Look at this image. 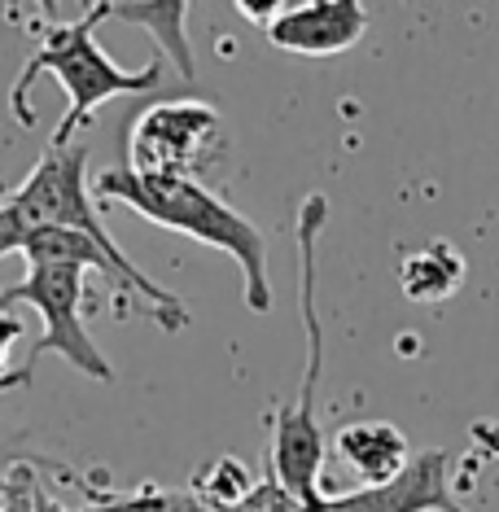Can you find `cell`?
I'll return each instance as SVG.
<instances>
[{
    "instance_id": "obj_1",
    "label": "cell",
    "mask_w": 499,
    "mask_h": 512,
    "mask_svg": "<svg viewBox=\"0 0 499 512\" xmlns=\"http://www.w3.org/2000/svg\"><path fill=\"white\" fill-rule=\"evenodd\" d=\"M36 14H18L9 9L14 22H27L36 31V53L27 57L22 75L9 88V114L18 119V127H36V110H31V88L40 79H53L66 92V114L57 123V132L49 136V149H71L75 132L92 127L101 101L114 97H141L162 84V57H149L141 71H123L114 57L97 44L101 27V9L84 5V14H62V5H31Z\"/></svg>"
},
{
    "instance_id": "obj_2",
    "label": "cell",
    "mask_w": 499,
    "mask_h": 512,
    "mask_svg": "<svg viewBox=\"0 0 499 512\" xmlns=\"http://www.w3.org/2000/svg\"><path fill=\"white\" fill-rule=\"evenodd\" d=\"M92 197L101 206L119 202L132 206L136 215H145L149 224L171 228L180 237H193L197 246H215L219 254H228L241 267V302L254 316L272 311V276H268V241L263 232L250 224L241 211L219 197L215 189H206L202 180H141L127 167L101 171L92 184Z\"/></svg>"
},
{
    "instance_id": "obj_3",
    "label": "cell",
    "mask_w": 499,
    "mask_h": 512,
    "mask_svg": "<svg viewBox=\"0 0 499 512\" xmlns=\"http://www.w3.org/2000/svg\"><path fill=\"white\" fill-rule=\"evenodd\" d=\"M329 224V197L307 193L298 206V307H303L307 329V359H303V386L272 416V482L285 495L320 504V477H324V434H320V377H324V324L316 311V259H320V232Z\"/></svg>"
},
{
    "instance_id": "obj_4",
    "label": "cell",
    "mask_w": 499,
    "mask_h": 512,
    "mask_svg": "<svg viewBox=\"0 0 499 512\" xmlns=\"http://www.w3.org/2000/svg\"><path fill=\"white\" fill-rule=\"evenodd\" d=\"M84 276H88V267H79V263H27V276L18 285L0 289V307L40 311L44 333L31 346L27 364H36L40 355H62L75 372L110 386L114 364L101 355V346L84 329V307H88Z\"/></svg>"
},
{
    "instance_id": "obj_5",
    "label": "cell",
    "mask_w": 499,
    "mask_h": 512,
    "mask_svg": "<svg viewBox=\"0 0 499 512\" xmlns=\"http://www.w3.org/2000/svg\"><path fill=\"white\" fill-rule=\"evenodd\" d=\"M215 132L219 110L206 101H158L127 132V171L141 180H197Z\"/></svg>"
},
{
    "instance_id": "obj_6",
    "label": "cell",
    "mask_w": 499,
    "mask_h": 512,
    "mask_svg": "<svg viewBox=\"0 0 499 512\" xmlns=\"http://www.w3.org/2000/svg\"><path fill=\"white\" fill-rule=\"evenodd\" d=\"M9 197H14L18 206H27L40 228H75L97 241L110 259H127L97 211V197H92L88 149H79V145L75 149H44V158L27 171V180Z\"/></svg>"
},
{
    "instance_id": "obj_7",
    "label": "cell",
    "mask_w": 499,
    "mask_h": 512,
    "mask_svg": "<svg viewBox=\"0 0 499 512\" xmlns=\"http://www.w3.org/2000/svg\"><path fill=\"white\" fill-rule=\"evenodd\" d=\"M268 40L281 53L294 57H338L355 49L368 31V5L359 0H307V5H285L268 27Z\"/></svg>"
},
{
    "instance_id": "obj_8",
    "label": "cell",
    "mask_w": 499,
    "mask_h": 512,
    "mask_svg": "<svg viewBox=\"0 0 499 512\" xmlns=\"http://www.w3.org/2000/svg\"><path fill=\"white\" fill-rule=\"evenodd\" d=\"M307 512H464L447 486V456L425 451L390 486H359L355 495H329Z\"/></svg>"
},
{
    "instance_id": "obj_9",
    "label": "cell",
    "mask_w": 499,
    "mask_h": 512,
    "mask_svg": "<svg viewBox=\"0 0 499 512\" xmlns=\"http://www.w3.org/2000/svg\"><path fill=\"white\" fill-rule=\"evenodd\" d=\"M338 460L351 469L364 486H390L394 477L412 464V442L399 425L390 421H355L338 429V442H333Z\"/></svg>"
},
{
    "instance_id": "obj_10",
    "label": "cell",
    "mask_w": 499,
    "mask_h": 512,
    "mask_svg": "<svg viewBox=\"0 0 499 512\" xmlns=\"http://www.w3.org/2000/svg\"><path fill=\"white\" fill-rule=\"evenodd\" d=\"M101 22H127L158 40V49L176 62L180 79H197V57L189 44V0H97Z\"/></svg>"
},
{
    "instance_id": "obj_11",
    "label": "cell",
    "mask_w": 499,
    "mask_h": 512,
    "mask_svg": "<svg viewBox=\"0 0 499 512\" xmlns=\"http://www.w3.org/2000/svg\"><path fill=\"white\" fill-rule=\"evenodd\" d=\"M464 281V259L451 250V241H429V246L412 250L399 263V289L412 302H443Z\"/></svg>"
},
{
    "instance_id": "obj_12",
    "label": "cell",
    "mask_w": 499,
    "mask_h": 512,
    "mask_svg": "<svg viewBox=\"0 0 499 512\" xmlns=\"http://www.w3.org/2000/svg\"><path fill=\"white\" fill-rule=\"evenodd\" d=\"M254 495V482L237 456H219L193 477V499L206 512H237Z\"/></svg>"
},
{
    "instance_id": "obj_13",
    "label": "cell",
    "mask_w": 499,
    "mask_h": 512,
    "mask_svg": "<svg viewBox=\"0 0 499 512\" xmlns=\"http://www.w3.org/2000/svg\"><path fill=\"white\" fill-rule=\"evenodd\" d=\"M40 224L31 219L27 206H18L14 197H5V206H0V259L5 254H22V246L31 241V232Z\"/></svg>"
},
{
    "instance_id": "obj_14",
    "label": "cell",
    "mask_w": 499,
    "mask_h": 512,
    "mask_svg": "<svg viewBox=\"0 0 499 512\" xmlns=\"http://www.w3.org/2000/svg\"><path fill=\"white\" fill-rule=\"evenodd\" d=\"M0 512H36V477L27 464H14L5 477V495H0Z\"/></svg>"
},
{
    "instance_id": "obj_15",
    "label": "cell",
    "mask_w": 499,
    "mask_h": 512,
    "mask_svg": "<svg viewBox=\"0 0 499 512\" xmlns=\"http://www.w3.org/2000/svg\"><path fill=\"white\" fill-rule=\"evenodd\" d=\"M22 316L14 307H0V377H9V372H18V368H9V359H14V346H18V337H22Z\"/></svg>"
},
{
    "instance_id": "obj_16",
    "label": "cell",
    "mask_w": 499,
    "mask_h": 512,
    "mask_svg": "<svg viewBox=\"0 0 499 512\" xmlns=\"http://www.w3.org/2000/svg\"><path fill=\"white\" fill-rule=\"evenodd\" d=\"M237 14H241V18H250V22H263V27H268L276 14H285V5H281V0H237Z\"/></svg>"
},
{
    "instance_id": "obj_17",
    "label": "cell",
    "mask_w": 499,
    "mask_h": 512,
    "mask_svg": "<svg viewBox=\"0 0 499 512\" xmlns=\"http://www.w3.org/2000/svg\"><path fill=\"white\" fill-rule=\"evenodd\" d=\"M22 386H31V364H22L18 372H9V377H0V394L22 390Z\"/></svg>"
},
{
    "instance_id": "obj_18",
    "label": "cell",
    "mask_w": 499,
    "mask_h": 512,
    "mask_svg": "<svg viewBox=\"0 0 499 512\" xmlns=\"http://www.w3.org/2000/svg\"><path fill=\"white\" fill-rule=\"evenodd\" d=\"M5 477H9V469H5V473H0V495H5Z\"/></svg>"
},
{
    "instance_id": "obj_19",
    "label": "cell",
    "mask_w": 499,
    "mask_h": 512,
    "mask_svg": "<svg viewBox=\"0 0 499 512\" xmlns=\"http://www.w3.org/2000/svg\"><path fill=\"white\" fill-rule=\"evenodd\" d=\"M0 206H5V193H0Z\"/></svg>"
}]
</instances>
